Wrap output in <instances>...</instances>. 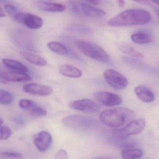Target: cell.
Instances as JSON below:
<instances>
[{
  "label": "cell",
  "mask_w": 159,
  "mask_h": 159,
  "mask_svg": "<svg viewBox=\"0 0 159 159\" xmlns=\"http://www.w3.org/2000/svg\"><path fill=\"white\" fill-rule=\"evenodd\" d=\"M150 13L142 9H131L125 10L118 14L108 21L107 24L112 27L130 26L144 25L151 20Z\"/></svg>",
  "instance_id": "obj_1"
},
{
  "label": "cell",
  "mask_w": 159,
  "mask_h": 159,
  "mask_svg": "<svg viewBox=\"0 0 159 159\" xmlns=\"http://www.w3.org/2000/svg\"><path fill=\"white\" fill-rule=\"evenodd\" d=\"M135 113L126 107H118L103 111L100 119L105 125L112 128H117L134 120Z\"/></svg>",
  "instance_id": "obj_2"
},
{
  "label": "cell",
  "mask_w": 159,
  "mask_h": 159,
  "mask_svg": "<svg viewBox=\"0 0 159 159\" xmlns=\"http://www.w3.org/2000/svg\"><path fill=\"white\" fill-rule=\"evenodd\" d=\"M63 125L79 133H88L94 130L98 126V121L95 119L85 116L72 115L62 119Z\"/></svg>",
  "instance_id": "obj_3"
},
{
  "label": "cell",
  "mask_w": 159,
  "mask_h": 159,
  "mask_svg": "<svg viewBox=\"0 0 159 159\" xmlns=\"http://www.w3.org/2000/svg\"><path fill=\"white\" fill-rule=\"evenodd\" d=\"M75 45L86 56L97 61L111 64L112 60L106 51L95 44L87 41L77 40Z\"/></svg>",
  "instance_id": "obj_4"
},
{
  "label": "cell",
  "mask_w": 159,
  "mask_h": 159,
  "mask_svg": "<svg viewBox=\"0 0 159 159\" xmlns=\"http://www.w3.org/2000/svg\"><path fill=\"white\" fill-rule=\"evenodd\" d=\"M103 75L107 83L115 89H123L129 84V81L125 76L113 69L106 70Z\"/></svg>",
  "instance_id": "obj_5"
},
{
  "label": "cell",
  "mask_w": 159,
  "mask_h": 159,
  "mask_svg": "<svg viewBox=\"0 0 159 159\" xmlns=\"http://www.w3.org/2000/svg\"><path fill=\"white\" fill-rule=\"evenodd\" d=\"M94 97L99 102L106 106H116L122 102V100L120 96L117 94L107 91L95 92Z\"/></svg>",
  "instance_id": "obj_6"
},
{
  "label": "cell",
  "mask_w": 159,
  "mask_h": 159,
  "mask_svg": "<svg viewBox=\"0 0 159 159\" xmlns=\"http://www.w3.org/2000/svg\"><path fill=\"white\" fill-rule=\"evenodd\" d=\"M70 107L73 109L89 114H95L100 110L99 105L89 99L74 101L70 104Z\"/></svg>",
  "instance_id": "obj_7"
},
{
  "label": "cell",
  "mask_w": 159,
  "mask_h": 159,
  "mask_svg": "<svg viewBox=\"0 0 159 159\" xmlns=\"http://www.w3.org/2000/svg\"><path fill=\"white\" fill-rule=\"evenodd\" d=\"M20 107L34 116L43 117L47 115L46 110L31 100L22 99L19 103Z\"/></svg>",
  "instance_id": "obj_8"
},
{
  "label": "cell",
  "mask_w": 159,
  "mask_h": 159,
  "mask_svg": "<svg viewBox=\"0 0 159 159\" xmlns=\"http://www.w3.org/2000/svg\"><path fill=\"white\" fill-rule=\"evenodd\" d=\"M24 92L32 95L39 96H48L53 93V90L50 87L36 83H30L23 87Z\"/></svg>",
  "instance_id": "obj_9"
},
{
  "label": "cell",
  "mask_w": 159,
  "mask_h": 159,
  "mask_svg": "<svg viewBox=\"0 0 159 159\" xmlns=\"http://www.w3.org/2000/svg\"><path fill=\"white\" fill-rule=\"evenodd\" d=\"M52 141L51 134L46 131L40 132L34 138V143L35 147L42 152H45L48 149Z\"/></svg>",
  "instance_id": "obj_10"
},
{
  "label": "cell",
  "mask_w": 159,
  "mask_h": 159,
  "mask_svg": "<svg viewBox=\"0 0 159 159\" xmlns=\"http://www.w3.org/2000/svg\"><path fill=\"white\" fill-rule=\"evenodd\" d=\"M78 4L81 11L87 16L101 18L106 16L105 12L104 10L95 7L88 2L79 1Z\"/></svg>",
  "instance_id": "obj_11"
},
{
  "label": "cell",
  "mask_w": 159,
  "mask_h": 159,
  "mask_svg": "<svg viewBox=\"0 0 159 159\" xmlns=\"http://www.w3.org/2000/svg\"><path fill=\"white\" fill-rule=\"evenodd\" d=\"M22 16L20 23L25 24L30 29L36 30L43 26V20L38 16L25 12H23Z\"/></svg>",
  "instance_id": "obj_12"
},
{
  "label": "cell",
  "mask_w": 159,
  "mask_h": 159,
  "mask_svg": "<svg viewBox=\"0 0 159 159\" xmlns=\"http://www.w3.org/2000/svg\"><path fill=\"white\" fill-rule=\"evenodd\" d=\"M2 79L5 82H26L32 80V77L25 72L11 71L1 73Z\"/></svg>",
  "instance_id": "obj_13"
},
{
  "label": "cell",
  "mask_w": 159,
  "mask_h": 159,
  "mask_svg": "<svg viewBox=\"0 0 159 159\" xmlns=\"http://www.w3.org/2000/svg\"><path fill=\"white\" fill-rule=\"evenodd\" d=\"M36 6L40 10L45 12H60L64 11L66 7L60 3L51 2L46 1H38Z\"/></svg>",
  "instance_id": "obj_14"
},
{
  "label": "cell",
  "mask_w": 159,
  "mask_h": 159,
  "mask_svg": "<svg viewBox=\"0 0 159 159\" xmlns=\"http://www.w3.org/2000/svg\"><path fill=\"white\" fill-rule=\"evenodd\" d=\"M134 91L138 99L143 102L151 103L155 100L153 91L144 86H137L134 88Z\"/></svg>",
  "instance_id": "obj_15"
},
{
  "label": "cell",
  "mask_w": 159,
  "mask_h": 159,
  "mask_svg": "<svg viewBox=\"0 0 159 159\" xmlns=\"http://www.w3.org/2000/svg\"><path fill=\"white\" fill-rule=\"evenodd\" d=\"M59 70L61 74L68 77L78 78L82 76V72L79 69L70 64H61L59 66Z\"/></svg>",
  "instance_id": "obj_16"
},
{
  "label": "cell",
  "mask_w": 159,
  "mask_h": 159,
  "mask_svg": "<svg viewBox=\"0 0 159 159\" xmlns=\"http://www.w3.org/2000/svg\"><path fill=\"white\" fill-rule=\"evenodd\" d=\"M22 55L27 60L37 66H45L47 63L45 59L35 53L29 51H23Z\"/></svg>",
  "instance_id": "obj_17"
},
{
  "label": "cell",
  "mask_w": 159,
  "mask_h": 159,
  "mask_svg": "<svg viewBox=\"0 0 159 159\" xmlns=\"http://www.w3.org/2000/svg\"><path fill=\"white\" fill-rule=\"evenodd\" d=\"M3 63L7 68L16 72L27 73L29 69L27 66L18 61L10 59L8 58H4L2 59Z\"/></svg>",
  "instance_id": "obj_18"
},
{
  "label": "cell",
  "mask_w": 159,
  "mask_h": 159,
  "mask_svg": "<svg viewBox=\"0 0 159 159\" xmlns=\"http://www.w3.org/2000/svg\"><path fill=\"white\" fill-rule=\"evenodd\" d=\"M131 40L137 44H147L152 41V37L150 34L146 31L137 32L131 36Z\"/></svg>",
  "instance_id": "obj_19"
},
{
  "label": "cell",
  "mask_w": 159,
  "mask_h": 159,
  "mask_svg": "<svg viewBox=\"0 0 159 159\" xmlns=\"http://www.w3.org/2000/svg\"><path fill=\"white\" fill-rule=\"evenodd\" d=\"M118 48L123 53H126L134 58H142L144 55L142 52L136 49L134 47L127 44H121L119 45Z\"/></svg>",
  "instance_id": "obj_20"
},
{
  "label": "cell",
  "mask_w": 159,
  "mask_h": 159,
  "mask_svg": "<svg viewBox=\"0 0 159 159\" xmlns=\"http://www.w3.org/2000/svg\"><path fill=\"white\" fill-rule=\"evenodd\" d=\"M143 152L138 148H129L123 149L121 152L123 159H137L143 157Z\"/></svg>",
  "instance_id": "obj_21"
},
{
  "label": "cell",
  "mask_w": 159,
  "mask_h": 159,
  "mask_svg": "<svg viewBox=\"0 0 159 159\" xmlns=\"http://www.w3.org/2000/svg\"><path fill=\"white\" fill-rule=\"evenodd\" d=\"M48 48L59 55L65 56L68 55L69 49L63 44L57 42H51L48 44Z\"/></svg>",
  "instance_id": "obj_22"
},
{
  "label": "cell",
  "mask_w": 159,
  "mask_h": 159,
  "mask_svg": "<svg viewBox=\"0 0 159 159\" xmlns=\"http://www.w3.org/2000/svg\"><path fill=\"white\" fill-rule=\"evenodd\" d=\"M68 30L71 32L85 35H89L93 33V31L91 28L80 24H71L68 27Z\"/></svg>",
  "instance_id": "obj_23"
},
{
  "label": "cell",
  "mask_w": 159,
  "mask_h": 159,
  "mask_svg": "<svg viewBox=\"0 0 159 159\" xmlns=\"http://www.w3.org/2000/svg\"><path fill=\"white\" fill-rule=\"evenodd\" d=\"M14 96L11 93L7 91L0 89V104H11L14 101Z\"/></svg>",
  "instance_id": "obj_24"
},
{
  "label": "cell",
  "mask_w": 159,
  "mask_h": 159,
  "mask_svg": "<svg viewBox=\"0 0 159 159\" xmlns=\"http://www.w3.org/2000/svg\"><path fill=\"white\" fill-rule=\"evenodd\" d=\"M0 157L2 159H24V157L21 154L9 152L0 153Z\"/></svg>",
  "instance_id": "obj_25"
},
{
  "label": "cell",
  "mask_w": 159,
  "mask_h": 159,
  "mask_svg": "<svg viewBox=\"0 0 159 159\" xmlns=\"http://www.w3.org/2000/svg\"><path fill=\"white\" fill-rule=\"evenodd\" d=\"M11 131L7 127L0 126V140H6L11 136Z\"/></svg>",
  "instance_id": "obj_26"
},
{
  "label": "cell",
  "mask_w": 159,
  "mask_h": 159,
  "mask_svg": "<svg viewBox=\"0 0 159 159\" xmlns=\"http://www.w3.org/2000/svg\"><path fill=\"white\" fill-rule=\"evenodd\" d=\"M4 9L12 17L15 16L17 13L19 12V9L15 6L10 4L4 5Z\"/></svg>",
  "instance_id": "obj_27"
},
{
  "label": "cell",
  "mask_w": 159,
  "mask_h": 159,
  "mask_svg": "<svg viewBox=\"0 0 159 159\" xmlns=\"http://www.w3.org/2000/svg\"><path fill=\"white\" fill-rule=\"evenodd\" d=\"M69 6L73 13L75 15H79L80 13V7L79 5L77 4L76 2L70 1L69 2Z\"/></svg>",
  "instance_id": "obj_28"
},
{
  "label": "cell",
  "mask_w": 159,
  "mask_h": 159,
  "mask_svg": "<svg viewBox=\"0 0 159 159\" xmlns=\"http://www.w3.org/2000/svg\"><path fill=\"white\" fill-rule=\"evenodd\" d=\"M54 159H69V155L65 150L61 149L56 153Z\"/></svg>",
  "instance_id": "obj_29"
},
{
  "label": "cell",
  "mask_w": 159,
  "mask_h": 159,
  "mask_svg": "<svg viewBox=\"0 0 159 159\" xmlns=\"http://www.w3.org/2000/svg\"><path fill=\"white\" fill-rule=\"evenodd\" d=\"M13 121L18 125H23L25 123V120L21 117L17 116L14 118Z\"/></svg>",
  "instance_id": "obj_30"
},
{
  "label": "cell",
  "mask_w": 159,
  "mask_h": 159,
  "mask_svg": "<svg viewBox=\"0 0 159 159\" xmlns=\"http://www.w3.org/2000/svg\"><path fill=\"white\" fill-rule=\"evenodd\" d=\"M93 159H116L114 157L109 156H102V157H98Z\"/></svg>",
  "instance_id": "obj_31"
},
{
  "label": "cell",
  "mask_w": 159,
  "mask_h": 159,
  "mask_svg": "<svg viewBox=\"0 0 159 159\" xmlns=\"http://www.w3.org/2000/svg\"><path fill=\"white\" fill-rule=\"evenodd\" d=\"M6 16V15L5 12L4 11L2 6L0 5V17H3Z\"/></svg>",
  "instance_id": "obj_32"
},
{
  "label": "cell",
  "mask_w": 159,
  "mask_h": 159,
  "mask_svg": "<svg viewBox=\"0 0 159 159\" xmlns=\"http://www.w3.org/2000/svg\"><path fill=\"white\" fill-rule=\"evenodd\" d=\"M88 2L92 5H98L101 2L99 1H89V2Z\"/></svg>",
  "instance_id": "obj_33"
},
{
  "label": "cell",
  "mask_w": 159,
  "mask_h": 159,
  "mask_svg": "<svg viewBox=\"0 0 159 159\" xmlns=\"http://www.w3.org/2000/svg\"><path fill=\"white\" fill-rule=\"evenodd\" d=\"M118 3L120 7L124 6V4H125V2L123 1H118Z\"/></svg>",
  "instance_id": "obj_34"
},
{
  "label": "cell",
  "mask_w": 159,
  "mask_h": 159,
  "mask_svg": "<svg viewBox=\"0 0 159 159\" xmlns=\"http://www.w3.org/2000/svg\"><path fill=\"white\" fill-rule=\"evenodd\" d=\"M156 14L159 17V9L158 8V9H156Z\"/></svg>",
  "instance_id": "obj_35"
},
{
  "label": "cell",
  "mask_w": 159,
  "mask_h": 159,
  "mask_svg": "<svg viewBox=\"0 0 159 159\" xmlns=\"http://www.w3.org/2000/svg\"><path fill=\"white\" fill-rule=\"evenodd\" d=\"M153 2L159 5V1H153Z\"/></svg>",
  "instance_id": "obj_36"
},
{
  "label": "cell",
  "mask_w": 159,
  "mask_h": 159,
  "mask_svg": "<svg viewBox=\"0 0 159 159\" xmlns=\"http://www.w3.org/2000/svg\"><path fill=\"white\" fill-rule=\"evenodd\" d=\"M3 120L0 118V126H1V125H2V124H3Z\"/></svg>",
  "instance_id": "obj_37"
}]
</instances>
